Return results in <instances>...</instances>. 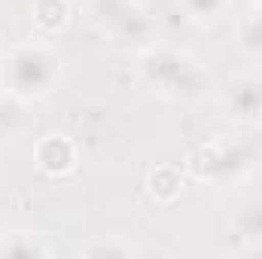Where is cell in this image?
<instances>
[{
  "instance_id": "obj_1",
  "label": "cell",
  "mask_w": 262,
  "mask_h": 259,
  "mask_svg": "<svg viewBox=\"0 0 262 259\" xmlns=\"http://www.w3.org/2000/svg\"><path fill=\"white\" fill-rule=\"evenodd\" d=\"M64 58L46 40L15 43L0 58V85L15 101H40L61 82Z\"/></svg>"
},
{
  "instance_id": "obj_2",
  "label": "cell",
  "mask_w": 262,
  "mask_h": 259,
  "mask_svg": "<svg viewBox=\"0 0 262 259\" xmlns=\"http://www.w3.org/2000/svg\"><path fill=\"white\" fill-rule=\"evenodd\" d=\"M137 76L168 101H198L210 92V76L201 61L165 43H152L137 52Z\"/></svg>"
},
{
  "instance_id": "obj_3",
  "label": "cell",
  "mask_w": 262,
  "mask_h": 259,
  "mask_svg": "<svg viewBox=\"0 0 262 259\" xmlns=\"http://www.w3.org/2000/svg\"><path fill=\"white\" fill-rule=\"evenodd\" d=\"M82 15L98 34L128 49L140 52L156 43V21L140 0H82Z\"/></svg>"
},
{
  "instance_id": "obj_4",
  "label": "cell",
  "mask_w": 262,
  "mask_h": 259,
  "mask_svg": "<svg viewBox=\"0 0 262 259\" xmlns=\"http://www.w3.org/2000/svg\"><path fill=\"white\" fill-rule=\"evenodd\" d=\"M256 165V149L244 140H207L183 159V171L195 183H235Z\"/></svg>"
},
{
  "instance_id": "obj_5",
  "label": "cell",
  "mask_w": 262,
  "mask_h": 259,
  "mask_svg": "<svg viewBox=\"0 0 262 259\" xmlns=\"http://www.w3.org/2000/svg\"><path fill=\"white\" fill-rule=\"evenodd\" d=\"M226 116L238 125H262V76L238 73L223 92Z\"/></svg>"
},
{
  "instance_id": "obj_6",
  "label": "cell",
  "mask_w": 262,
  "mask_h": 259,
  "mask_svg": "<svg viewBox=\"0 0 262 259\" xmlns=\"http://www.w3.org/2000/svg\"><path fill=\"white\" fill-rule=\"evenodd\" d=\"M34 162L46 177H67L79 168V149L67 134H43L34 146Z\"/></svg>"
},
{
  "instance_id": "obj_7",
  "label": "cell",
  "mask_w": 262,
  "mask_h": 259,
  "mask_svg": "<svg viewBox=\"0 0 262 259\" xmlns=\"http://www.w3.org/2000/svg\"><path fill=\"white\" fill-rule=\"evenodd\" d=\"M183 189H186V171H180L177 165H156L146 177V192L159 204H174Z\"/></svg>"
},
{
  "instance_id": "obj_8",
  "label": "cell",
  "mask_w": 262,
  "mask_h": 259,
  "mask_svg": "<svg viewBox=\"0 0 262 259\" xmlns=\"http://www.w3.org/2000/svg\"><path fill=\"white\" fill-rule=\"evenodd\" d=\"M235 43L247 58H262V0L250 3L235 21Z\"/></svg>"
},
{
  "instance_id": "obj_9",
  "label": "cell",
  "mask_w": 262,
  "mask_h": 259,
  "mask_svg": "<svg viewBox=\"0 0 262 259\" xmlns=\"http://www.w3.org/2000/svg\"><path fill=\"white\" fill-rule=\"evenodd\" d=\"M70 3L67 0H34V25L43 37H55L70 25Z\"/></svg>"
},
{
  "instance_id": "obj_10",
  "label": "cell",
  "mask_w": 262,
  "mask_h": 259,
  "mask_svg": "<svg viewBox=\"0 0 262 259\" xmlns=\"http://www.w3.org/2000/svg\"><path fill=\"white\" fill-rule=\"evenodd\" d=\"M0 256H49V244L34 232H6L0 238Z\"/></svg>"
},
{
  "instance_id": "obj_11",
  "label": "cell",
  "mask_w": 262,
  "mask_h": 259,
  "mask_svg": "<svg viewBox=\"0 0 262 259\" xmlns=\"http://www.w3.org/2000/svg\"><path fill=\"white\" fill-rule=\"evenodd\" d=\"M180 6H183L186 18L201 25V28L216 25L229 12V0H180Z\"/></svg>"
},
{
  "instance_id": "obj_12",
  "label": "cell",
  "mask_w": 262,
  "mask_h": 259,
  "mask_svg": "<svg viewBox=\"0 0 262 259\" xmlns=\"http://www.w3.org/2000/svg\"><path fill=\"white\" fill-rule=\"evenodd\" d=\"M235 232L247 241L262 238V201H250L235 213Z\"/></svg>"
},
{
  "instance_id": "obj_13",
  "label": "cell",
  "mask_w": 262,
  "mask_h": 259,
  "mask_svg": "<svg viewBox=\"0 0 262 259\" xmlns=\"http://www.w3.org/2000/svg\"><path fill=\"white\" fill-rule=\"evenodd\" d=\"M82 253L85 256H131L134 247L131 244H116V241H98V244H89Z\"/></svg>"
}]
</instances>
